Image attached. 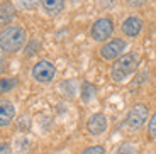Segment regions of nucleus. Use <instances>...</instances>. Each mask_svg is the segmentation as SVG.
Wrapping results in <instances>:
<instances>
[{"label":"nucleus","mask_w":156,"mask_h":154,"mask_svg":"<svg viewBox=\"0 0 156 154\" xmlns=\"http://www.w3.org/2000/svg\"><path fill=\"white\" fill-rule=\"evenodd\" d=\"M27 43V32L22 26H9L0 32V49L4 53H16Z\"/></svg>","instance_id":"f257e3e1"},{"label":"nucleus","mask_w":156,"mask_h":154,"mask_svg":"<svg viewBox=\"0 0 156 154\" xmlns=\"http://www.w3.org/2000/svg\"><path fill=\"white\" fill-rule=\"evenodd\" d=\"M137 68V56L134 53L122 54L112 66V80L114 81H124L136 71Z\"/></svg>","instance_id":"f03ea898"},{"label":"nucleus","mask_w":156,"mask_h":154,"mask_svg":"<svg viewBox=\"0 0 156 154\" xmlns=\"http://www.w3.org/2000/svg\"><path fill=\"white\" fill-rule=\"evenodd\" d=\"M114 32V24L109 17H102V19L95 20L94 26H92V37L97 41V43H104L112 36Z\"/></svg>","instance_id":"7ed1b4c3"},{"label":"nucleus","mask_w":156,"mask_h":154,"mask_svg":"<svg viewBox=\"0 0 156 154\" xmlns=\"http://www.w3.org/2000/svg\"><path fill=\"white\" fill-rule=\"evenodd\" d=\"M55 75H56L55 65L46 61V59L36 63L34 68H32V76H34V80L39 81V83H49V81L55 78Z\"/></svg>","instance_id":"20e7f679"},{"label":"nucleus","mask_w":156,"mask_h":154,"mask_svg":"<svg viewBox=\"0 0 156 154\" xmlns=\"http://www.w3.org/2000/svg\"><path fill=\"white\" fill-rule=\"evenodd\" d=\"M148 120V107L143 103H136L127 114V125L131 129L143 127Z\"/></svg>","instance_id":"39448f33"},{"label":"nucleus","mask_w":156,"mask_h":154,"mask_svg":"<svg viewBox=\"0 0 156 154\" xmlns=\"http://www.w3.org/2000/svg\"><path fill=\"white\" fill-rule=\"evenodd\" d=\"M126 49V41L124 39H112L107 44H104L100 49V56L107 61H112V59L119 58L122 54V51Z\"/></svg>","instance_id":"423d86ee"},{"label":"nucleus","mask_w":156,"mask_h":154,"mask_svg":"<svg viewBox=\"0 0 156 154\" xmlns=\"http://www.w3.org/2000/svg\"><path fill=\"white\" fill-rule=\"evenodd\" d=\"M87 129L92 135H100L107 129V119L104 114H94L87 122Z\"/></svg>","instance_id":"0eeeda50"},{"label":"nucleus","mask_w":156,"mask_h":154,"mask_svg":"<svg viewBox=\"0 0 156 154\" xmlns=\"http://www.w3.org/2000/svg\"><path fill=\"white\" fill-rule=\"evenodd\" d=\"M16 115V108L9 100H0V127H7L14 120Z\"/></svg>","instance_id":"6e6552de"},{"label":"nucleus","mask_w":156,"mask_h":154,"mask_svg":"<svg viewBox=\"0 0 156 154\" xmlns=\"http://www.w3.org/2000/svg\"><path fill=\"white\" fill-rule=\"evenodd\" d=\"M143 29V20L139 17H127V19L122 22V32H124L127 37H136L137 34Z\"/></svg>","instance_id":"1a4fd4ad"},{"label":"nucleus","mask_w":156,"mask_h":154,"mask_svg":"<svg viewBox=\"0 0 156 154\" xmlns=\"http://www.w3.org/2000/svg\"><path fill=\"white\" fill-rule=\"evenodd\" d=\"M16 17V9L14 5L9 4V2H4L0 4V26H5V24H10Z\"/></svg>","instance_id":"9d476101"},{"label":"nucleus","mask_w":156,"mask_h":154,"mask_svg":"<svg viewBox=\"0 0 156 154\" xmlns=\"http://www.w3.org/2000/svg\"><path fill=\"white\" fill-rule=\"evenodd\" d=\"M41 4L48 16H58L65 7V0H41Z\"/></svg>","instance_id":"9b49d317"},{"label":"nucleus","mask_w":156,"mask_h":154,"mask_svg":"<svg viewBox=\"0 0 156 154\" xmlns=\"http://www.w3.org/2000/svg\"><path fill=\"white\" fill-rule=\"evenodd\" d=\"M16 85H17V78H4V80H0V93L9 92Z\"/></svg>","instance_id":"f8f14e48"},{"label":"nucleus","mask_w":156,"mask_h":154,"mask_svg":"<svg viewBox=\"0 0 156 154\" xmlns=\"http://www.w3.org/2000/svg\"><path fill=\"white\" fill-rule=\"evenodd\" d=\"M94 93H95V86L85 81V83L82 85V98L85 102H88L90 98H92V95H94Z\"/></svg>","instance_id":"ddd939ff"},{"label":"nucleus","mask_w":156,"mask_h":154,"mask_svg":"<svg viewBox=\"0 0 156 154\" xmlns=\"http://www.w3.org/2000/svg\"><path fill=\"white\" fill-rule=\"evenodd\" d=\"M19 2V5L22 9H26V10H32V9L37 7V4L41 2V0H17Z\"/></svg>","instance_id":"4468645a"},{"label":"nucleus","mask_w":156,"mask_h":154,"mask_svg":"<svg viewBox=\"0 0 156 154\" xmlns=\"http://www.w3.org/2000/svg\"><path fill=\"white\" fill-rule=\"evenodd\" d=\"M115 154H137V152H136V147H134L133 144H122V146L117 149Z\"/></svg>","instance_id":"2eb2a0df"},{"label":"nucleus","mask_w":156,"mask_h":154,"mask_svg":"<svg viewBox=\"0 0 156 154\" xmlns=\"http://www.w3.org/2000/svg\"><path fill=\"white\" fill-rule=\"evenodd\" d=\"M82 154H105V149H104V146H90L87 147L85 151H82Z\"/></svg>","instance_id":"dca6fc26"},{"label":"nucleus","mask_w":156,"mask_h":154,"mask_svg":"<svg viewBox=\"0 0 156 154\" xmlns=\"http://www.w3.org/2000/svg\"><path fill=\"white\" fill-rule=\"evenodd\" d=\"M148 134L151 137H156V112L153 114V117L149 119V124H148Z\"/></svg>","instance_id":"f3484780"},{"label":"nucleus","mask_w":156,"mask_h":154,"mask_svg":"<svg viewBox=\"0 0 156 154\" xmlns=\"http://www.w3.org/2000/svg\"><path fill=\"white\" fill-rule=\"evenodd\" d=\"M16 146H17V149H19V151H26V149H29V141H27V139H17Z\"/></svg>","instance_id":"a211bd4d"},{"label":"nucleus","mask_w":156,"mask_h":154,"mask_svg":"<svg viewBox=\"0 0 156 154\" xmlns=\"http://www.w3.org/2000/svg\"><path fill=\"white\" fill-rule=\"evenodd\" d=\"M36 49H37V43H36V41H31L29 46L26 47V54H34Z\"/></svg>","instance_id":"6ab92c4d"},{"label":"nucleus","mask_w":156,"mask_h":154,"mask_svg":"<svg viewBox=\"0 0 156 154\" xmlns=\"http://www.w3.org/2000/svg\"><path fill=\"white\" fill-rule=\"evenodd\" d=\"M144 2L146 0H127V4L131 5V7H141Z\"/></svg>","instance_id":"aec40b11"},{"label":"nucleus","mask_w":156,"mask_h":154,"mask_svg":"<svg viewBox=\"0 0 156 154\" xmlns=\"http://www.w3.org/2000/svg\"><path fill=\"white\" fill-rule=\"evenodd\" d=\"M0 154H10V146L9 144H0Z\"/></svg>","instance_id":"412c9836"},{"label":"nucleus","mask_w":156,"mask_h":154,"mask_svg":"<svg viewBox=\"0 0 156 154\" xmlns=\"http://www.w3.org/2000/svg\"><path fill=\"white\" fill-rule=\"evenodd\" d=\"M5 65H7V63H5V59L2 58V56H0V73H4V69H5Z\"/></svg>","instance_id":"4be33fe9"}]
</instances>
